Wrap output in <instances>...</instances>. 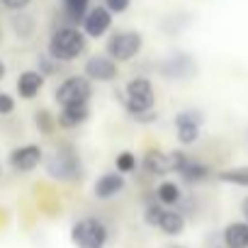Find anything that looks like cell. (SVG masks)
<instances>
[{
    "label": "cell",
    "instance_id": "6da1fadb",
    "mask_svg": "<svg viewBox=\"0 0 248 248\" xmlns=\"http://www.w3.org/2000/svg\"><path fill=\"white\" fill-rule=\"evenodd\" d=\"M122 102V107L127 109L137 122H156L158 114L154 112V105H156V90H154V83L144 76H137L132 78L127 85H124V90H117L114 93Z\"/></svg>",
    "mask_w": 248,
    "mask_h": 248
},
{
    "label": "cell",
    "instance_id": "7a4b0ae2",
    "mask_svg": "<svg viewBox=\"0 0 248 248\" xmlns=\"http://www.w3.org/2000/svg\"><path fill=\"white\" fill-rule=\"evenodd\" d=\"M85 49H88V37L83 34V30L61 25V27H56V30L51 32L46 54H49L54 61H59V63H71V61H76L78 56H83Z\"/></svg>",
    "mask_w": 248,
    "mask_h": 248
},
{
    "label": "cell",
    "instance_id": "3957f363",
    "mask_svg": "<svg viewBox=\"0 0 248 248\" xmlns=\"http://www.w3.org/2000/svg\"><path fill=\"white\" fill-rule=\"evenodd\" d=\"M71 241L78 248H105L109 241V229L97 217H83L71 226Z\"/></svg>",
    "mask_w": 248,
    "mask_h": 248
},
{
    "label": "cell",
    "instance_id": "277c9868",
    "mask_svg": "<svg viewBox=\"0 0 248 248\" xmlns=\"http://www.w3.org/2000/svg\"><path fill=\"white\" fill-rule=\"evenodd\" d=\"M93 97V83L85 76H68L66 80L59 83L54 100L61 109L66 107H78V105H88Z\"/></svg>",
    "mask_w": 248,
    "mask_h": 248
},
{
    "label": "cell",
    "instance_id": "5b68a950",
    "mask_svg": "<svg viewBox=\"0 0 248 248\" xmlns=\"http://www.w3.org/2000/svg\"><path fill=\"white\" fill-rule=\"evenodd\" d=\"M144 221L149 226H154V229H161L166 236H180L185 231V217H183V212H178L173 207H163L158 202L146 204Z\"/></svg>",
    "mask_w": 248,
    "mask_h": 248
},
{
    "label": "cell",
    "instance_id": "8992f818",
    "mask_svg": "<svg viewBox=\"0 0 248 248\" xmlns=\"http://www.w3.org/2000/svg\"><path fill=\"white\" fill-rule=\"evenodd\" d=\"M144 49V37L134 30H122V32H114L109 34L107 44H105V51L112 61L117 63H124V61H132L139 51Z\"/></svg>",
    "mask_w": 248,
    "mask_h": 248
},
{
    "label": "cell",
    "instance_id": "52a82bcc",
    "mask_svg": "<svg viewBox=\"0 0 248 248\" xmlns=\"http://www.w3.org/2000/svg\"><path fill=\"white\" fill-rule=\"evenodd\" d=\"M204 114L200 109H183L175 114V137L183 146H190L200 139Z\"/></svg>",
    "mask_w": 248,
    "mask_h": 248
},
{
    "label": "cell",
    "instance_id": "ba28073f",
    "mask_svg": "<svg viewBox=\"0 0 248 248\" xmlns=\"http://www.w3.org/2000/svg\"><path fill=\"white\" fill-rule=\"evenodd\" d=\"M44 166H46V173L54 180H76V178H80V163L68 151H54L44 161Z\"/></svg>",
    "mask_w": 248,
    "mask_h": 248
},
{
    "label": "cell",
    "instance_id": "9c48e42d",
    "mask_svg": "<svg viewBox=\"0 0 248 248\" xmlns=\"http://www.w3.org/2000/svg\"><path fill=\"white\" fill-rule=\"evenodd\" d=\"M83 76L90 83H112L119 76V66L117 61H112L107 54H95L85 61L83 66Z\"/></svg>",
    "mask_w": 248,
    "mask_h": 248
},
{
    "label": "cell",
    "instance_id": "30bf717a",
    "mask_svg": "<svg viewBox=\"0 0 248 248\" xmlns=\"http://www.w3.org/2000/svg\"><path fill=\"white\" fill-rule=\"evenodd\" d=\"M83 34L88 39H100L109 32L112 27V13L105 8V5H97V8H90L83 17Z\"/></svg>",
    "mask_w": 248,
    "mask_h": 248
},
{
    "label": "cell",
    "instance_id": "8fae6325",
    "mask_svg": "<svg viewBox=\"0 0 248 248\" xmlns=\"http://www.w3.org/2000/svg\"><path fill=\"white\" fill-rule=\"evenodd\" d=\"M10 168L15 173H32L42 161H44V151L37 144H27V146H17L10 154Z\"/></svg>",
    "mask_w": 248,
    "mask_h": 248
},
{
    "label": "cell",
    "instance_id": "7c38bea8",
    "mask_svg": "<svg viewBox=\"0 0 248 248\" xmlns=\"http://www.w3.org/2000/svg\"><path fill=\"white\" fill-rule=\"evenodd\" d=\"M124 187H127V183H124V175H119V173H102V175L95 180L93 192H95L97 200H112V197L122 195Z\"/></svg>",
    "mask_w": 248,
    "mask_h": 248
},
{
    "label": "cell",
    "instance_id": "4fadbf2b",
    "mask_svg": "<svg viewBox=\"0 0 248 248\" xmlns=\"http://www.w3.org/2000/svg\"><path fill=\"white\" fill-rule=\"evenodd\" d=\"M42 88H44V76H42L37 68L20 73V78H17V95H20L22 100H34Z\"/></svg>",
    "mask_w": 248,
    "mask_h": 248
},
{
    "label": "cell",
    "instance_id": "5bb4252c",
    "mask_svg": "<svg viewBox=\"0 0 248 248\" xmlns=\"http://www.w3.org/2000/svg\"><path fill=\"white\" fill-rule=\"evenodd\" d=\"M90 117V107L88 105H78V107H66L56 114V124L61 129H76L83 122H88Z\"/></svg>",
    "mask_w": 248,
    "mask_h": 248
},
{
    "label": "cell",
    "instance_id": "9a60e30c",
    "mask_svg": "<svg viewBox=\"0 0 248 248\" xmlns=\"http://www.w3.org/2000/svg\"><path fill=\"white\" fill-rule=\"evenodd\" d=\"M224 246L226 248H248V224L231 221L224 229Z\"/></svg>",
    "mask_w": 248,
    "mask_h": 248
},
{
    "label": "cell",
    "instance_id": "2e32d148",
    "mask_svg": "<svg viewBox=\"0 0 248 248\" xmlns=\"http://www.w3.org/2000/svg\"><path fill=\"white\" fill-rule=\"evenodd\" d=\"M61 5H63V17L68 27H76L83 22L85 13L90 10V0H61Z\"/></svg>",
    "mask_w": 248,
    "mask_h": 248
},
{
    "label": "cell",
    "instance_id": "e0dca14e",
    "mask_svg": "<svg viewBox=\"0 0 248 248\" xmlns=\"http://www.w3.org/2000/svg\"><path fill=\"white\" fill-rule=\"evenodd\" d=\"M192 71H195V63L187 56H183V54H178V56H173V59H168L163 63L166 78H187Z\"/></svg>",
    "mask_w": 248,
    "mask_h": 248
},
{
    "label": "cell",
    "instance_id": "ac0fdd59",
    "mask_svg": "<svg viewBox=\"0 0 248 248\" xmlns=\"http://www.w3.org/2000/svg\"><path fill=\"white\" fill-rule=\"evenodd\" d=\"M144 170L149 175H168L170 173V163H168V154L163 151H149L141 161Z\"/></svg>",
    "mask_w": 248,
    "mask_h": 248
},
{
    "label": "cell",
    "instance_id": "d6986e66",
    "mask_svg": "<svg viewBox=\"0 0 248 248\" xmlns=\"http://www.w3.org/2000/svg\"><path fill=\"white\" fill-rule=\"evenodd\" d=\"M183 192H180V185L175 180H161L158 187H156V202L163 204V207H175L180 202Z\"/></svg>",
    "mask_w": 248,
    "mask_h": 248
},
{
    "label": "cell",
    "instance_id": "ffe728a7",
    "mask_svg": "<svg viewBox=\"0 0 248 248\" xmlns=\"http://www.w3.org/2000/svg\"><path fill=\"white\" fill-rule=\"evenodd\" d=\"M185 183H202V180H207L209 178V168L204 166V163H200V161H195V158H190L185 166H183V170L178 173Z\"/></svg>",
    "mask_w": 248,
    "mask_h": 248
},
{
    "label": "cell",
    "instance_id": "44dd1931",
    "mask_svg": "<svg viewBox=\"0 0 248 248\" xmlns=\"http://www.w3.org/2000/svg\"><path fill=\"white\" fill-rule=\"evenodd\" d=\"M221 183L229 185H238V187H248V166H238V168H226L217 175Z\"/></svg>",
    "mask_w": 248,
    "mask_h": 248
},
{
    "label": "cell",
    "instance_id": "7402d4cb",
    "mask_svg": "<svg viewBox=\"0 0 248 248\" xmlns=\"http://www.w3.org/2000/svg\"><path fill=\"white\" fill-rule=\"evenodd\" d=\"M114 166H117V173H119V175H127V173H134V170H137L139 161H137V156H134L132 151H122V154H117Z\"/></svg>",
    "mask_w": 248,
    "mask_h": 248
},
{
    "label": "cell",
    "instance_id": "603a6c76",
    "mask_svg": "<svg viewBox=\"0 0 248 248\" xmlns=\"http://www.w3.org/2000/svg\"><path fill=\"white\" fill-rule=\"evenodd\" d=\"M34 124L42 134H51L56 127V114H51L49 109H37L34 112Z\"/></svg>",
    "mask_w": 248,
    "mask_h": 248
},
{
    "label": "cell",
    "instance_id": "cb8c5ba5",
    "mask_svg": "<svg viewBox=\"0 0 248 248\" xmlns=\"http://www.w3.org/2000/svg\"><path fill=\"white\" fill-rule=\"evenodd\" d=\"M13 25H15V32H17L22 39H27V37L34 32V20H32V17H27V15L15 17V20H13Z\"/></svg>",
    "mask_w": 248,
    "mask_h": 248
},
{
    "label": "cell",
    "instance_id": "d4e9b609",
    "mask_svg": "<svg viewBox=\"0 0 248 248\" xmlns=\"http://www.w3.org/2000/svg\"><path fill=\"white\" fill-rule=\"evenodd\" d=\"M59 66H61V63H59V61H54L49 54H44V56H39V59H37V71H39L44 78H46V76H54V73L59 71Z\"/></svg>",
    "mask_w": 248,
    "mask_h": 248
},
{
    "label": "cell",
    "instance_id": "484cf974",
    "mask_svg": "<svg viewBox=\"0 0 248 248\" xmlns=\"http://www.w3.org/2000/svg\"><path fill=\"white\" fill-rule=\"evenodd\" d=\"M190 161V156L185 151H170L168 154V163H170V173H180L183 166Z\"/></svg>",
    "mask_w": 248,
    "mask_h": 248
},
{
    "label": "cell",
    "instance_id": "4316f807",
    "mask_svg": "<svg viewBox=\"0 0 248 248\" xmlns=\"http://www.w3.org/2000/svg\"><path fill=\"white\" fill-rule=\"evenodd\" d=\"M132 5V0H105V8L112 13V15H122V13H127Z\"/></svg>",
    "mask_w": 248,
    "mask_h": 248
},
{
    "label": "cell",
    "instance_id": "83f0119b",
    "mask_svg": "<svg viewBox=\"0 0 248 248\" xmlns=\"http://www.w3.org/2000/svg\"><path fill=\"white\" fill-rule=\"evenodd\" d=\"M13 112H15V97L8 93H0V117L13 114Z\"/></svg>",
    "mask_w": 248,
    "mask_h": 248
},
{
    "label": "cell",
    "instance_id": "f1b7e54d",
    "mask_svg": "<svg viewBox=\"0 0 248 248\" xmlns=\"http://www.w3.org/2000/svg\"><path fill=\"white\" fill-rule=\"evenodd\" d=\"M3 3V8H8V10H13V13H22L32 0H0Z\"/></svg>",
    "mask_w": 248,
    "mask_h": 248
},
{
    "label": "cell",
    "instance_id": "f546056e",
    "mask_svg": "<svg viewBox=\"0 0 248 248\" xmlns=\"http://www.w3.org/2000/svg\"><path fill=\"white\" fill-rule=\"evenodd\" d=\"M241 212H243V219H246V224H248V197L241 202Z\"/></svg>",
    "mask_w": 248,
    "mask_h": 248
},
{
    "label": "cell",
    "instance_id": "4dcf8cb0",
    "mask_svg": "<svg viewBox=\"0 0 248 248\" xmlns=\"http://www.w3.org/2000/svg\"><path fill=\"white\" fill-rule=\"evenodd\" d=\"M5 73H8V68H5V63H3V61H0V80L5 78Z\"/></svg>",
    "mask_w": 248,
    "mask_h": 248
},
{
    "label": "cell",
    "instance_id": "1f68e13d",
    "mask_svg": "<svg viewBox=\"0 0 248 248\" xmlns=\"http://www.w3.org/2000/svg\"><path fill=\"white\" fill-rule=\"evenodd\" d=\"M170 248H185V246H170Z\"/></svg>",
    "mask_w": 248,
    "mask_h": 248
},
{
    "label": "cell",
    "instance_id": "d6a6232c",
    "mask_svg": "<svg viewBox=\"0 0 248 248\" xmlns=\"http://www.w3.org/2000/svg\"><path fill=\"white\" fill-rule=\"evenodd\" d=\"M0 37H3V32H0Z\"/></svg>",
    "mask_w": 248,
    "mask_h": 248
}]
</instances>
